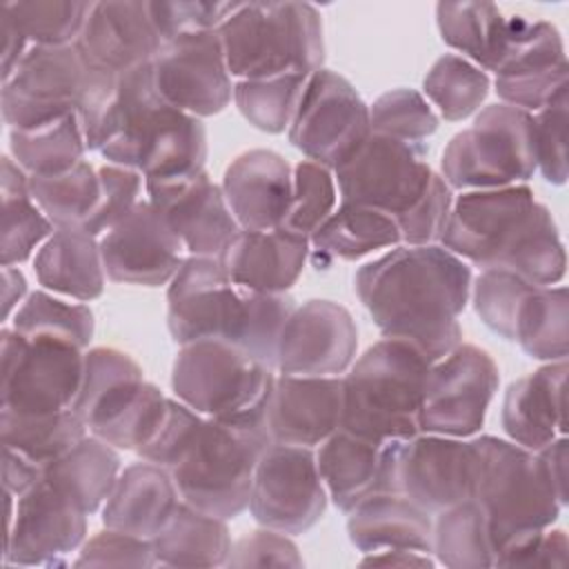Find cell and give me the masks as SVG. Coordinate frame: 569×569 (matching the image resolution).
Instances as JSON below:
<instances>
[{
	"label": "cell",
	"mask_w": 569,
	"mask_h": 569,
	"mask_svg": "<svg viewBox=\"0 0 569 569\" xmlns=\"http://www.w3.org/2000/svg\"><path fill=\"white\" fill-rule=\"evenodd\" d=\"M353 287L385 338L413 345L431 362L462 342L458 316L471 296V269L442 244H398L362 264Z\"/></svg>",
	"instance_id": "obj_1"
},
{
	"label": "cell",
	"mask_w": 569,
	"mask_h": 569,
	"mask_svg": "<svg viewBox=\"0 0 569 569\" xmlns=\"http://www.w3.org/2000/svg\"><path fill=\"white\" fill-rule=\"evenodd\" d=\"M440 244L480 271L505 269L540 287L558 284L567 271L556 220L529 184L462 191Z\"/></svg>",
	"instance_id": "obj_2"
},
{
	"label": "cell",
	"mask_w": 569,
	"mask_h": 569,
	"mask_svg": "<svg viewBox=\"0 0 569 569\" xmlns=\"http://www.w3.org/2000/svg\"><path fill=\"white\" fill-rule=\"evenodd\" d=\"M87 149L107 162L131 167L147 180H176L204 171L207 129L200 118L169 104L153 62L118 76L113 96L87 131Z\"/></svg>",
	"instance_id": "obj_3"
},
{
	"label": "cell",
	"mask_w": 569,
	"mask_h": 569,
	"mask_svg": "<svg viewBox=\"0 0 569 569\" xmlns=\"http://www.w3.org/2000/svg\"><path fill=\"white\" fill-rule=\"evenodd\" d=\"M476 449L473 500L493 547V567H511L560 516V500L536 451L496 436L471 440Z\"/></svg>",
	"instance_id": "obj_4"
},
{
	"label": "cell",
	"mask_w": 569,
	"mask_h": 569,
	"mask_svg": "<svg viewBox=\"0 0 569 569\" xmlns=\"http://www.w3.org/2000/svg\"><path fill=\"white\" fill-rule=\"evenodd\" d=\"M431 360L413 345L382 338L342 376L340 429L376 445L420 433L418 413Z\"/></svg>",
	"instance_id": "obj_5"
},
{
	"label": "cell",
	"mask_w": 569,
	"mask_h": 569,
	"mask_svg": "<svg viewBox=\"0 0 569 569\" xmlns=\"http://www.w3.org/2000/svg\"><path fill=\"white\" fill-rule=\"evenodd\" d=\"M218 33L238 80L311 76L325 62L322 18L309 2H238Z\"/></svg>",
	"instance_id": "obj_6"
},
{
	"label": "cell",
	"mask_w": 569,
	"mask_h": 569,
	"mask_svg": "<svg viewBox=\"0 0 569 569\" xmlns=\"http://www.w3.org/2000/svg\"><path fill=\"white\" fill-rule=\"evenodd\" d=\"M271 445L264 425L204 418L169 469L182 502L233 520L249 507L253 471Z\"/></svg>",
	"instance_id": "obj_7"
},
{
	"label": "cell",
	"mask_w": 569,
	"mask_h": 569,
	"mask_svg": "<svg viewBox=\"0 0 569 569\" xmlns=\"http://www.w3.org/2000/svg\"><path fill=\"white\" fill-rule=\"evenodd\" d=\"M73 411L91 436L138 453L164 422L169 398L144 380L142 367L129 353L93 347L84 351Z\"/></svg>",
	"instance_id": "obj_8"
},
{
	"label": "cell",
	"mask_w": 569,
	"mask_h": 569,
	"mask_svg": "<svg viewBox=\"0 0 569 569\" xmlns=\"http://www.w3.org/2000/svg\"><path fill=\"white\" fill-rule=\"evenodd\" d=\"M273 369L227 340L180 345L171 367L173 396L204 418L264 425Z\"/></svg>",
	"instance_id": "obj_9"
},
{
	"label": "cell",
	"mask_w": 569,
	"mask_h": 569,
	"mask_svg": "<svg viewBox=\"0 0 569 569\" xmlns=\"http://www.w3.org/2000/svg\"><path fill=\"white\" fill-rule=\"evenodd\" d=\"M533 113L509 104L480 109L442 151L440 176L451 189L480 191L527 184L536 173Z\"/></svg>",
	"instance_id": "obj_10"
},
{
	"label": "cell",
	"mask_w": 569,
	"mask_h": 569,
	"mask_svg": "<svg viewBox=\"0 0 569 569\" xmlns=\"http://www.w3.org/2000/svg\"><path fill=\"white\" fill-rule=\"evenodd\" d=\"M476 449L471 440L416 433L382 445L378 491L402 493L431 516L473 498Z\"/></svg>",
	"instance_id": "obj_11"
},
{
	"label": "cell",
	"mask_w": 569,
	"mask_h": 569,
	"mask_svg": "<svg viewBox=\"0 0 569 569\" xmlns=\"http://www.w3.org/2000/svg\"><path fill=\"white\" fill-rule=\"evenodd\" d=\"M433 176L422 142H400L378 133H369L333 169L342 202L376 209L393 220H400L420 202Z\"/></svg>",
	"instance_id": "obj_12"
},
{
	"label": "cell",
	"mask_w": 569,
	"mask_h": 569,
	"mask_svg": "<svg viewBox=\"0 0 569 569\" xmlns=\"http://www.w3.org/2000/svg\"><path fill=\"white\" fill-rule=\"evenodd\" d=\"M2 342V411L58 413L73 409L84 371V349L47 338H27L11 327Z\"/></svg>",
	"instance_id": "obj_13"
},
{
	"label": "cell",
	"mask_w": 569,
	"mask_h": 569,
	"mask_svg": "<svg viewBox=\"0 0 569 569\" xmlns=\"http://www.w3.org/2000/svg\"><path fill=\"white\" fill-rule=\"evenodd\" d=\"M89 78L91 67L76 44H31L11 76L2 80V118L13 131L78 113Z\"/></svg>",
	"instance_id": "obj_14"
},
{
	"label": "cell",
	"mask_w": 569,
	"mask_h": 569,
	"mask_svg": "<svg viewBox=\"0 0 569 569\" xmlns=\"http://www.w3.org/2000/svg\"><path fill=\"white\" fill-rule=\"evenodd\" d=\"M498 385L500 371L493 358L476 345L460 342L445 358L431 362L418 413L420 433L476 436Z\"/></svg>",
	"instance_id": "obj_15"
},
{
	"label": "cell",
	"mask_w": 569,
	"mask_h": 569,
	"mask_svg": "<svg viewBox=\"0 0 569 569\" xmlns=\"http://www.w3.org/2000/svg\"><path fill=\"white\" fill-rule=\"evenodd\" d=\"M369 133V104L345 76L322 67L307 78L298 111L289 124V142L307 160L333 171Z\"/></svg>",
	"instance_id": "obj_16"
},
{
	"label": "cell",
	"mask_w": 569,
	"mask_h": 569,
	"mask_svg": "<svg viewBox=\"0 0 569 569\" xmlns=\"http://www.w3.org/2000/svg\"><path fill=\"white\" fill-rule=\"evenodd\" d=\"M327 498L313 449L271 442L256 465L247 509L260 527L298 536L325 516Z\"/></svg>",
	"instance_id": "obj_17"
},
{
	"label": "cell",
	"mask_w": 569,
	"mask_h": 569,
	"mask_svg": "<svg viewBox=\"0 0 569 569\" xmlns=\"http://www.w3.org/2000/svg\"><path fill=\"white\" fill-rule=\"evenodd\" d=\"M247 289L231 282L218 258L187 256L167 289V327L178 345L227 340L236 345Z\"/></svg>",
	"instance_id": "obj_18"
},
{
	"label": "cell",
	"mask_w": 569,
	"mask_h": 569,
	"mask_svg": "<svg viewBox=\"0 0 569 569\" xmlns=\"http://www.w3.org/2000/svg\"><path fill=\"white\" fill-rule=\"evenodd\" d=\"M7 493L4 565L62 567L84 545L87 513L44 478L22 496Z\"/></svg>",
	"instance_id": "obj_19"
},
{
	"label": "cell",
	"mask_w": 569,
	"mask_h": 569,
	"mask_svg": "<svg viewBox=\"0 0 569 569\" xmlns=\"http://www.w3.org/2000/svg\"><path fill=\"white\" fill-rule=\"evenodd\" d=\"M153 76L160 96L196 118L220 113L233 98L231 73L218 31L180 36L164 42L153 58Z\"/></svg>",
	"instance_id": "obj_20"
},
{
	"label": "cell",
	"mask_w": 569,
	"mask_h": 569,
	"mask_svg": "<svg viewBox=\"0 0 569 569\" xmlns=\"http://www.w3.org/2000/svg\"><path fill=\"white\" fill-rule=\"evenodd\" d=\"M567 71L560 31L545 20L511 16L509 40L493 71V87L502 104L527 113L542 109L567 87Z\"/></svg>",
	"instance_id": "obj_21"
},
{
	"label": "cell",
	"mask_w": 569,
	"mask_h": 569,
	"mask_svg": "<svg viewBox=\"0 0 569 569\" xmlns=\"http://www.w3.org/2000/svg\"><path fill=\"white\" fill-rule=\"evenodd\" d=\"M100 253L109 280L136 287L169 284L187 258L182 242L149 200H140L100 236Z\"/></svg>",
	"instance_id": "obj_22"
},
{
	"label": "cell",
	"mask_w": 569,
	"mask_h": 569,
	"mask_svg": "<svg viewBox=\"0 0 569 569\" xmlns=\"http://www.w3.org/2000/svg\"><path fill=\"white\" fill-rule=\"evenodd\" d=\"M358 327L333 300H307L293 309L276 353V371L289 376H342L356 360Z\"/></svg>",
	"instance_id": "obj_23"
},
{
	"label": "cell",
	"mask_w": 569,
	"mask_h": 569,
	"mask_svg": "<svg viewBox=\"0 0 569 569\" xmlns=\"http://www.w3.org/2000/svg\"><path fill=\"white\" fill-rule=\"evenodd\" d=\"M144 191L187 256L218 258L240 231L222 187L207 171L176 180H147Z\"/></svg>",
	"instance_id": "obj_24"
},
{
	"label": "cell",
	"mask_w": 569,
	"mask_h": 569,
	"mask_svg": "<svg viewBox=\"0 0 569 569\" xmlns=\"http://www.w3.org/2000/svg\"><path fill=\"white\" fill-rule=\"evenodd\" d=\"M342 422V376L273 378L264 427L271 442L309 447L325 442Z\"/></svg>",
	"instance_id": "obj_25"
},
{
	"label": "cell",
	"mask_w": 569,
	"mask_h": 569,
	"mask_svg": "<svg viewBox=\"0 0 569 569\" xmlns=\"http://www.w3.org/2000/svg\"><path fill=\"white\" fill-rule=\"evenodd\" d=\"M162 44L142 0L93 2L76 42L89 67L116 76L153 62Z\"/></svg>",
	"instance_id": "obj_26"
},
{
	"label": "cell",
	"mask_w": 569,
	"mask_h": 569,
	"mask_svg": "<svg viewBox=\"0 0 569 569\" xmlns=\"http://www.w3.org/2000/svg\"><path fill=\"white\" fill-rule=\"evenodd\" d=\"M220 187L240 229L271 231L287 220L293 169L271 149H249L231 160Z\"/></svg>",
	"instance_id": "obj_27"
},
{
	"label": "cell",
	"mask_w": 569,
	"mask_h": 569,
	"mask_svg": "<svg viewBox=\"0 0 569 569\" xmlns=\"http://www.w3.org/2000/svg\"><path fill=\"white\" fill-rule=\"evenodd\" d=\"M309 238L287 229L244 231L240 229L218 256L233 284L262 291L287 293L300 278L309 258Z\"/></svg>",
	"instance_id": "obj_28"
},
{
	"label": "cell",
	"mask_w": 569,
	"mask_h": 569,
	"mask_svg": "<svg viewBox=\"0 0 569 569\" xmlns=\"http://www.w3.org/2000/svg\"><path fill=\"white\" fill-rule=\"evenodd\" d=\"M565 380L567 360H556L507 387L500 422L511 442L538 451L567 433Z\"/></svg>",
	"instance_id": "obj_29"
},
{
	"label": "cell",
	"mask_w": 569,
	"mask_h": 569,
	"mask_svg": "<svg viewBox=\"0 0 569 569\" xmlns=\"http://www.w3.org/2000/svg\"><path fill=\"white\" fill-rule=\"evenodd\" d=\"M182 502L173 478L153 462H136L120 471L102 505V525L140 538H153Z\"/></svg>",
	"instance_id": "obj_30"
},
{
	"label": "cell",
	"mask_w": 569,
	"mask_h": 569,
	"mask_svg": "<svg viewBox=\"0 0 569 569\" xmlns=\"http://www.w3.org/2000/svg\"><path fill=\"white\" fill-rule=\"evenodd\" d=\"M347 533L360 553L411 549L431 556L433 518L402 493L373 491L349 511Z\"/></svg>",
	"instance_id": "obj_31"
},
{
	"label": "cell",
	"mask_w": 569,
	"mask_h": 569,
	"mask_svg": "<svg viewBox=\"0 0 569 569\" xmlns=\"http://www.w3.org/2000/svg\"><path fill=\"white\" fill-rule=\"evenodd\" d=\"M36 280L76 302H91L104 291L100 238L84 229H56L33 258Z\"/></svg>",
	"instance_id": "obj_32"
},
{
	"label": "cell",
	"mask_w": 569,
	"mask_h": 569,
	"mask_svg": "<svg viewBox=\"0 0 569 569\" xmlns=\"http://www.w3.org/2000/svg\"><path fill=\"white\" fill-rule=\"evenodd\" d=\"M122 471L120 453L109 442L87 433L67 453L49 462L42 478L87 516L102 509Z\"/></svg>",
	"instance_id": "obj_33"
},
{
	"label": "cell",
	"mask_w": 569,
	"mask_h": 569,
	"mask_svg": "<svg viewBox=\"0 0 569 569\" xmlns=\"http://www.w3.org/2000/svg\"><path fill=\"white\" fill-rule=\"evenodd\" d=\"M318 471L331 502L349 513L358 502L378 491L382 445L338 429L316 453Z\"/></svg>",
	"instance_id": "obj_34"
},
{
	"label": "cell",
	"mask_w": 569,
	"mask_h": 569,
	"mask_svg": "<svg viewBox=\"0 0 569 569\" xmlns=\"http://www.w3.org/2000/svg\"><path fill=\"white\" fill-rule=\"evenodd\" d=\"M151 545L164 567H222L233 542L227 520L180 502Z\"/></svg>",
	"instance_id": "obj_35"
},
{
	"label": "cell",
	"mask_w": 569,
	"mask_h": 569,
	"mask_svg": "<svg viewBox=\"0 0 569 569\" xmlns=\"http://www.w3.org/2000/svg\"><path fill=\"white\" fill-rule=\"evenodd\" d=\"M436 24L445 44L482 71H496L502 60L511 16L489 2H438Z\"/></svg>",
	"instance_id": "obj_36"
},
{
	"label": "cell",
	"mask_w": 569,
	"mask_h": 569,
	"mask_svg": "<svg viewBox=\"0 0 569 569\" xmlns=\"http://www.w3.org/2000/svg\"><path fill=\"white\" fill-rule=\"evenodd\" d=\"M316 256L331 260L356 262L380 249L402 244L393 218L369 207L340 202V207L322 222L309 240Z\"/></svg>",
	"instance_id": "obj_37"
},
{
	"label": "cell",
	"mask_w": 569,
	"mask_h": 569,
	"mask_svg": "<svg viewBox=\"0 0 569 569\" xmlns=\"http://www.w3.org/2000/svg\"><path fill=\"white\" fill-rule=\"evenodd\" d=\"M2 196V236L0 253L2 267H18L27 262L36 249L56 231L29 191V176L9 156L2 158L0 176Z\"/></svg>",
	"instance_id": "obj_38"
},
{
	"label": "cell",
	"mask_w": 569,
	"mask_h": 569,
	"mask_svg": "<svg viewBox=\"0 0 569 569\" xmlns=\"http://www.w3.org/2000/svg\"><path fill=\"white\" fill-rule=\"evenodd\" d=\"M513 342L545 362L567 360L569 353V298L567 287L533 284L518 305Z\"/></svg>",
	"instance_id": "obj_39"
},
{
	"label": "cell",
	"mask_w": 569,
	"mask_h": 569,
	"mask_svg": "<svg viewBox=\"0 0 569 569\" xmlns=\"http://www.w3.org/2000/svg\"><path fill=\"white\" fill-rule=\"evenodd\" d=\"M11 158L27 176H56L84 160L87 140L78 113L44 122L33 129L9 131Z\"/></svg>",
	"instance_id": "obj_40"
},
{
	"label": "cell",
	"mask_w": 569,
	"mask_h": 569,
	"mask_svg": "<svg viewBox=\"0 0 569 569\" xmlns=\"http://www.w3.org/2000/svg\"><path fill=\"white\" fill-rule=\"evenodd\" d=\"M87 433V425L78 418L73 409L38 416L0 411L2 447L18 451L42 471L49 462L67 453Z\"/></svg>",
	"instance_id": "obj_41"
},
{
	"label": "cell",
	"mask_w": 569,
	"mask_h": 569,
	"mask_svg": "<svg viewBox=\"0 0 569 569\" xmlns=\"http://www.w3.org/2000/svg\"><path fill=\"white\" fill-rule=\"evenodd\" d=\"M431 556L449 569L493 567L489 525L473 498L436 513Z\"/></svg>",
	"instance_id": "obj_42"
},
{
	"label": "cell",
	"mask_w": 569,
	"mask_h": 569,
	"mask_svg": "<svg viewBox=\"0 0 569 569\" xmlns=\"http://www.w3.org/2000/svg\"><path fill=\"white\" fill-rule=\"evenodd\" d=\"M29 191L56 229H82L100 200V176L87 160L56 176H29Z\"/></svg>",
	"instance_id": "obj_43"
},
{
	"label": "cell",
	"mask_w": 569,
	"mask_h": 569,
	"mask_svg": "<svg viewBox=\"0 0 569 569\" xmlns=\"http://www.w3.org/2000/svg\"><path fill=\"white\" fill-rule=\"evenodd\" d=\"M487 71L458 53L440 56L422 80V96L438 109V118L460 122L476 116L489 96Z\"/></svg>",
	"instance_id": "obj_44"
},
{
	"label": "cell",
	"mask_w": 569,
	"mask_h": 569,
	"mask_svg": "<svg viewBox=\"0 0 569 569\" xmlns=\"http://www.w3.org/2000/svg\"><path fill=\"white\" fill-rule=\"evenodd\" d=\"M11 329L27 338H47L87 349L96 320L84 302H67L49 291H31L11 318Z\"/></svg>",
	"instance_id": "obj_45"
},
{
	"label": "cell",
	"mask_w": 569,
	"mask_h": 569,
	"mask_svg": "<svg viewBox=\"0 0 569 569\" xmlns=\"http://www.w3.org/2000/svg\"><path fill=\"white\" fill-rule=\"evenodd\" d=\"M305 73H282L271 78L238 80L233 84V102L242 118L264 133H282L289 129L305 84Z\"/></svg>",
	"instance_id": "obj_46"
},
{
	"label": "cell",
	"mask_w": 569,
	"mask_h": 569,
	"mask_svg": "<svg viewBox=\"0 0 569 569\" xmlns=\"http://www.w3.org/2000/svg\"><path fill=\"white\" fill-rule=\"evenodd\" d=\"M91 4L80 0H29L4 2L2 9L13 18L29 44L62 47L78 42Z\"/></svg>",
	"instance_id": "obj_47"
},
{
	"label": "cell",
	"mask_w": 569,
	"mask_h": 569,
	"mask_svg": "<svg viewBox=\"0 0 569 569\" xmlns=\"http://www.w3.org/2000/svg\"><path fill=\"white\" fill-rule=\"evenodd\" d=\"M371 133L400 142H422L438 131L440 118L416 89H391L369 104Z\"/></svg>",
	"instance_id": "obj_48"
},
{
	"label": "cell",
	"mask_w": 569,
	"mask_h": 569,
	"mask_svg": "<svg viewBox=\"0 0 569 569\" xmlns=\"http://www.w3.org/2000/svg\"><path fill=\"white\" fill-rule=\"evenodd\" d=\"M338 184L333 171L313 160H300L293 169V196L282 229L309 238L336 211Z\"/></svg>",
	"instance_id": "obj_49"
},
{
	"label": "cell",
	"mask_w": 569,
	"mask_h": 569,
	"mask_svg": "<svg viewBox=\"0 0 569 569\" xmlns=\"http://www.w3.org/2000/svg\"><path fill=\"white\" fill-rule=\"evenodd\" d=\"M296 307L298 305L289 293H262L247 289V309L236 347L276 371L280 336Z\"/></svg>",
	"instance_id": "obj_50"
},
{
	"label": "cell",
	"mask_w": 569,
	"mask_h": 569,
	"mask_svg": "<svg viewBox=\"0 0 569 569\" xmlns=\"http://www.w3.org/2000/svg\"><path fill=\"white\" fill-rule=\"evenodd\" d=\"M533 284L505 269H482L471 282V302L487 329L513 342V320L520 300Z\"/></svg>",
	"instance_id": "obj_51"
},
{
	"label": "cell",
	"mask_w": 569,
	"mask_h": 569,
	"mask_svg": "<svg viewBox=\"0 0 569 569\" xmlns=\"http://www.w3.org/2000/svg\"><path fill=\"white\" fill-rule=\"evenodd\" d=\"M567 107L569 87L558 91L533 116L536 167L542 178L556 187L567 182Z\"/></svg>",
	"instance_id": "obj_52"
},
{
	"label": "cell",
	"mask_w": 569,
	"mask_h": 569,
	"mask_svg": "<svg viewBox=\"0 0 569 569\" xmlns=\"http://www.w3.org/2000/svg\"><path fill=\"white\" fill-rule=\"evenodd\" d=\"M100 176V200L89 218V222L82 227L87 233L100 238L111 227H116L122 218L131 213V209L140 202L142 193V173H138L131 167L107 162L98 167Z\"/></svg>",
	"instance_id": "obj_53"
},
{
	"label": "cell",
	"mask_w": 569,
	"mask_h": 569,
	"mask_svg": "<svg viewBox=\"0 0 569 569\" xmlns=\"http://www.w3.org/2000/svg\"><path fill=\"white\" fill-rule=\"evenodd\" d=\"M238 2H207V0H178V2H149L153 24L162 38L169 42L180 36L218 31L227 16Z\"/></svg>",
	"instance_id": "obj_54"
},
{
	"label": "cell",
	"mask_w": 569,
	"mask_h": 569,
	"mask_svg": "<svg viewBox=\"0 0 569 569\" xmlns=\"http://www.w3.org/2000/svg\"><path fill=\"white\" fill-rule=\"evenodd\" d=\"M156 553L149 538L131 536L118 529H104L84 540L73 567H156Z\"/></svg>",
	"instance_id": "obj_55"
},
{
	"label": "cell",
	"mask_w": 569,
	"mask_h": 569,
	"mask_svg": "<svg viewBox=\"0 0 569 569\" xmlns=\"http://www.w3.org/2000/svg\"><path fill=\"white\" fill-rule=\"evenodd\" d=\"M451 204H453L451 187L442 180L440 173H436L427 193L420 198V202L400 220H396L402 244L420 247V244L440 242Z\"/></svg>",
	"instance_id": "obj_56"
},
{
	"label": "cell",
	"mask_w": 569,
	"mask_h": 569,
	"mask_svg": "<svg viewBox=\"0 0 569 569\" xmlns=\"http://www.w3.org/2000/svg\"><path fill=\"white\" fill-rule=\"evenodd\" d=\"M224 567H302V556L287 533L262 527L231 545Z\"/></svg>",
	"instance_id": "obj_57"
},
{
	"label": "cell",
	"mask_w": 569,
	"mask_h": 569,
	"mask_svg": "<svg viewBox=\"0 0 569 569\" xmlns=\"http://www.w3.org/2000/svg\"><path fill=\"white\" fill-rule=\"evenodd\" d=\"M202 416L180 402L178 398H169V411L156 436L138 451V456L147 462H153L162 469H171L178 456L182 453L184 445L189 442L191 433L200 425Z\"/></svg>",
	"instance_id": "obj_58"
},
{
	"label": "cell",
	"mask_w": 569,
	"mask_h": 569,
	"mask_svg": "<svg viewBox=\"0 0 569 569\" xmlns=\"http://www.w3.org/2000/svg\"><path fill=\"white\" fill-rule=\"evenodd\" d=\"M569 542L562 529H545L540 538L529 545L511 567H565Z\"/></svg>",
	"instance_id": "obj_59"
},
{
	"label": "cell",
	"mask_w": 569,
	"mask_h": 569,
	"mask_svg": "<svg viewBox=\"0 0 569 569\" xmlns=\"http://www.w3.org/2000/svg\"><path fill=\"white\" fill-rule=\"evenodd\" d=\"M4 453V465H2V480H4V491L13 493L16 498L29 491L36 482L42 480V469L20 456L18 451L2 447Z\"/></svg>",
	"instance_id": "obj_60"
},
{
	"label": "cell",
	"mask_w": 569,
	"mask_h": 569,
	"mask_svg": "<svg viewBox=\"0 0 569 569\" xmlns=\"http://www.w3.org/2000/svg\"><path fill=\"white\" fill-rule=\"evenodd\" d=\"M536 453L542 462V469H545L560 505L565 507L567 505V438L558 436L547 447L538 449Z\"/></svg>",
	"instance_id": "obj_61"
},
{
	"label": "cell",
	"mask_w": 569,
	"mask_h": 569,
	"mask_svg": "<svg viewBox=\"0 0 569 569\" xmlns=\"http://www.w3.org/2000/svg\"><path fill=\"white\" fill-rule=\"evenodd\" d=\"M0 31H2V80H4L11 76V71L24 58V53L29 51L31 44L4 9H2V20H0Z\"/></svg>",
	"instance_id": "obj_62"
},
{
	"label": "cell",
	"mask_w": 569,
	"mask_h": 569,
	"mask_svg": "<svg viewBox=\"0 0 569 569\" xmlns=\"http://www.w3.org/2000/svg\"><path fill=\"white\" fill-rule=\"evenodd\" d=\"M362 567H433L436 560L429 553L411 551V549H382L373 553H365L360 560Z\"/></svg>",
	"instance_id": "obj_63"
},
{
	"label": "cell",
	"mask_w": 569,
	"mask_h": 569,
	"mask_svg": "<svg viewBox=\"0 0 569 569\" xmlns=\"http://www.w3.org/2000/svg\"><path fill=\"white\" fill-rule=\"evenodd\" d=\"M27 280L18 267H2V316L4 320L16 313L24 298H27Z\"/></svg>",
	"instance_id": "obj_64"
}]
</instances>
